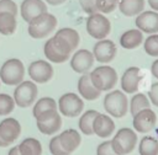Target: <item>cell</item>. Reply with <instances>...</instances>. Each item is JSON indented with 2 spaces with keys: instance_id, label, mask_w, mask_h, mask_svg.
<instances>
[{
  "instance_id": "6da1fadb",
  "label": "cell",
  "mask_w": 158,
  "mask_h": 155,
  "mask_svg": "<svg viewBox=\"0 0 158 155\" xmlns=\"http://www.w3.org/2000/svg\"><path fill=\"white\" fill-rule=\"evenodd\" d=\"M56 26H57L56 16L49 12H44L28 22L27 31L32 38L41 39V38L47 37L52 31H54Z\"/></svg>"
},
{
  "instance_id": "7a4b0ae2",
  "label": "cell",
  "mask_w": 158,
  "mask_h": 155,
  "mask_svg": "<svg viewBox=\"0 0 158 155\" xmlns=\"http://www.w3.org/2000/svg\"><path fill=\"white\" fill-rule=\"evenodd\" d=\"M89 75L94 86L100 91H109L114 89L117 82V73L109 65L98 66Z\"/></svg>"
},
{
  "instance_id": "3957f363",
  "label": "cell",
  "mask_w": 158,
  "mask_h": 155,
  "mask_svg": "<svg viewBox=\"0 0 158 155\" xmlns=\"http://www.w3.org/2000/svg\"><path fill=\"white\" fill-rule=\"evenodd\" d=\"M137 144V134L131 128H121L111 139V146L117 155L130 154Z\"/></svg>"
},
{
  "instance_id": "277c9868",
  "label": "cell",
  "mask_w": 158,
  "mask_h": 155,
  "mask_svg": "<svg viewBox=\"0 0 158 155\" xmlns=\"http://www.w3.org/2000/svg\"><path fill=\"white\" fill-rule=\"evenodd\" d=\"M104 108L110 116L115 118L123 117L128 111V101L126 95L120 90L109 92L104 98Z\"/></svg>"
},
{
  "instance_id": "5b68a950",
  "label": "cell",
  "mask_w": 158,
  "mask_h": 155,
  "mask_svg": "<svg viewBox=\"0 0 158 155\" xmlns=\"http://www.w3.org/2000/svg\"><path fill=\"white\" fill-rule=\"evenodd\" d=\"M23 75V64L16 58L7 59L0 68V81L6 85H19L20 82H22Z\"/></svg>"
},
{
  "instance_id": "8992f818",
  "label": "cell",
  "mask_w": 158,
  "mask_h": 155,
  "mask_svg": "<svg viewBox=\"0 0 158 155\" xmlns=\"http://www.w3.org/2000/svg\"><path fill=\"white\" fill-rule=\"evenodd\" d=\"M111 31V23L104 14L96 12L93 15H89L86 18V32L93 38L100 41L109 36Z\"/></svg>"
},
{
  "instance_id": "52a82bcc",
  "label": "cell",
  "mask_w": 158,
  "mask_h": 155,
  "mask_svg": "<svg viewBox=\"0 0 158 155\" xmlns=\"http://www.w3.org/2000/svg\"><path fill=\"white\" fill-rule=\"evenodd\" d=\"M37 97V86L33 81L26 80L20 82L14 91V100L19 107L31 106Z\"/></svg>"
},
{
  "instance_id": "ba28073f",
  "label": "cell",
  "mask_w": 158,
  "mask_h": 155,
  "mask_svg": "<svg viewBox=\"0 0 158 155\" xmlns=\"http://www.w3.org/2000/svg\"><path fill=\"white\" fill-rule=\"evenodd\" d=\"M57 105L59 112L65 117H77L84 108L83 100L74 92H67L62 95Z\"/></svg>"
},
{
  "instance_id": "9c48e42d",
  "label": "cell",
  "mask_w": 158,
  "mask_h": 155,
  "mask_svg": "<svg viewBox=\"0 0 158 155\" xmlns=\"http://www.w3.org/2000/svg\"><path fill=\"white\" fill-rule=\"evenodd\" d=\"M53 38L57 42V44L69 55L73 50L77 49V47L80 42L79 33L75 30L69 28V27H64V28H60L59 31H57L56 34L53 36Z\"/></svg>"
},
{
  "instance_id": "30bf717a",
  "label": "cell",
  "mask_w": 158,
  "mask_h": 155,
  "mask_svg": "<svg viewBox=\"0 0 158 155\" xmlns=\"http://www.w3.org/2000/svg\"><path fill=\"white\" fill-rule=\"evenodd\" d=\"M28 75L35 82L44 84L52 79L53 68L47 60H35L28 65Z\"/></svg>"
},
{
  "instance_id": "8fae6325",
  "label": "cell",
  "mask_w": 158,
  "mask_h": 155,
  "mask_svg": "<svg viewBox=\"0 0 158 155\" xmlns=\"http://www.w3.org/2000/svg\"><path fill=\"white\" fill-rule=\"evenodd\" d=\"M157 123V114L151 108H144L137 112L133 116V128L139 133H148L151 132Z\"/></svg>"
},
{
  "instance_id": "7c38bea8",
  "label": "cell",
  "mask_w": 158,
  "mask_h": 155,
  "mask_svg": "<svg viewBox=\"0 0 158 155\" xmlns=\"http://www.w3.org/2000/svg\"><path fill=\"white\" fill-rule=\"evenodd\" d=\"M116 44L110 39H100L94 44L93 55L94 59L100 63H110L116 55Z\"/></svg>"
},
{
  "instance_id": "4fadbf2b",
  "label": "cell",
  "mask_w": 158,
  "mask_h": 155,
  "mask_svg": "<svg viewBox=\"0 0 158 155\" xmlns=\"http://www.w3.org/2000/svg\"><path fill=\"white\" fill-rule=\"evenodd\" d=\"M94 64V55L88 49H79L77 50L72 59H70V66L75 73L86 74Z\"/></svg>"
},
{
  "instance_id": "5bb4252c",
  "label": "cell",
  "mask_w": 158,
  "mask_h": 155,
  "mask_svg": "<svg viewBox=\"0 0 158 155\" xmlns=\"http://www.w3.org/2000/svg\"><path fill=\"white\" fill-rule=\"evenodd\" d=\"M32 112L36 121H43L58 113V105L52 97H42L36 102Z\"/></svg>"
},
{
  "instance_id": "9a60e30c",
  "label": "cell",
  "mask_w": 158,
  "mask_h": 155,
  "mask_svg": "<svg viewBox=\"0 0 158 155\" xmlns=\"http://www.w3.org/2000/svg\"><path fill=\"white\" fill-rule=\"evenodd\" d=\"M137 28L144 33H158V11H142L135 21Z\"/></svg>"
},
{
  "instance_id": "2e32d148",
  "label": "cell",
  "mask_w": 158,
  "mask_h": 155,
  "mask_svg": "<svg viewBox=\"0 0 158 155\" xmlns=\"http://www.w3.org/2000/svg\"><path fill=\"white\" fill-rule=\"evenodd\" d=\"M141 79V69L137 66H130L123 71L121 76V89L126 93H133L138 90Z\"/></svg>"
},
{
  "instance_id": "e0dca14e",
  "label": "cell",
  "mask_w": 158,
  "mask_h": 155,
  "mask_svg": "<svg viewBox=\"0 0 158 155\" xmlns=\"http://www.w3.org/2000/svg\"><path fill=\"white\" fill-rule=\"evenodd\" d=\"M21 134L20 122L15 118H5L0 122V137L1 139L10 145L14 143Z\"/></svg>"
},
{
  "instance_id": "ac0fdd59",
  "label": "cell",
  "mask_w": 158,
  "mask_h": 155,
  "mask_svg": "<svg viewBox=\"0 0 158 155\" xmlns=\"http://www.w3.org/2000/svg\"><path fill=\"white\" fill-rule=\"evenodd\" d=\"M22 18L28 23L41 14L47 12V5L42 0H23L20 7Z\"/></svg>"
},
{
  "instance_id": "d6986e66",
  "label": "cell",
  "mask_w": 158,
  "mask_h": 155,
  "mask_svg": "<svg viewBox=\"0 0 158 155\" xmlns=\"http://www.w3.org/2000/svg\"><path fill=\"white\" fill-rule=\"evenodd\" d=\"M93 130L100 138H109L115 130V123L107 114L99 113L94 119Z\"/></svg>"
},
{
  "instance_id": "ffe728a7",
  "label": "cell",
  "mask_w": 158,
  "mask_h": 155,
  "mask_svg": "<svg viewBox=\"0 0 158 155\" xmlns=\"http://www.w3.org/2000/svg\"><path fill=\"white\" fill-rule=\"evenodd\" d=\"M44 50V55L49 62L53 63H64L65 60L69 59V54H67L54 41V38H49L43 47Z\"/></svg>"
},
{
  "instance_id": "44dd1931",
  "label": "cell",
  "mask_w": 158,
  "mask_h": 155,
  "mask_svg": "<svg viewBox=\"0 0 158 155\" xmlns=\"http://www.w3.org/2000/svg\"><path fill=\"white\" fill-rule=\"evenodd\" d=\"M78 91L80 93V96L84 98V100H88V101H94L96 100L99 96H100V90H98L94 84L91 82V79H90V75L86 73V74H83L78 81Z\"/></svg>"
},
{
  "instance_id": "7402d4cb",
  "label": "cell",
  "mask_w": 158,
  "mask_h": 155,
  "mask_svg": "<svg viewBox=\"0 0 158 155\" xmlns=\"http://www.w3.org/2000/svg\"><path fill=\"white\" fill-rule=\"evenodd\" d=\"M58 137H59V143H60L62 148L68 154L73 153L80 145V141H81L80 134L75 129H65Z\"/></svg>"
},
{
  "instance_id": "603a6c76",
  "label": "cell",
  "mask_w": 158,
  "mask_h": 155,
  "mask_svg": "<svg viewBox=\"0 0 158 155\" xmlns=\"http://www.w3.org/2000/svg\"><path fill=\"white\" fill-rule=\"evenodd\" d=\"M143 42V32L137 30L125 31L120 37V44L125 49H135Z\"/></svg>"
},
{
  "instance_id": "cb8c5ba5",
  "label": "cell",
  "mask_w": 158,
  "mask_h": 155,
  "mask_svg": "<svg viewBox=\"0 0 158 155\" xmlns=\"http://www.w3.org/2000/svg\"><path fill=\"white\" fill-rule=\"evenodd\" d=\"M144 0H120L118 9L122 15L127 17L137 16L142 11H144Z\"/></svg>"
},
{
  "instance_id": "d4e9b609",
  "label": "cell",
  "mask_w": 158,
  "mask_h": 155,
  "mask_svg": "<svg viewBox=\"0 0 158 155\" xmlns=\"http://www.w3.org/2000/svg\"><path fill=\"white\" fill-rule=\"evenodd\" d=\"M62 127V118L59 116V112L56 113L54 116L47 118V119H43V121H37V128L41 133L46 134V135H49V134H53L56 132H58Z\"/></svg>"
},
{
  "instance_id": "484cf974",
  "label": "cell",
  "mask_w": 158,
  "mask_h": 155,
  "mask_svg": "<svg viewBox=\"0 0 158 155\" xmlns=\"http://www.w3.org/2000/svg\"><path fill=\"white\" fill-rule=\"evenodd\" d=\"M21 155H42V145L35 138H26L19 144Z\"/></svg>"
},
{
  "instance_id": "4316f807",
  "label": "cell",
  "mask_w": 158,
  "mask_h": 155,
  "mask_svg": "<svg viewBox=\"0 0 158 155\" xmlns=\"http://www.w3.org/2000/svg\"><path fill=\"white\" fill-rule=\"evenodd\" d=\"M16 15L11 12H0V33L10 36L16 30Z\"/></svg>"
},
{
  "instance_id": "83f0119b",
  "label": "cell",
  "mask_w": 158,
  "mask_h": 155,
  "mask_svg": "<svg viewBox=\"0 0 158 155\" xmlns=\"http://www.w3.org/2000/svg\"><path fill=\"white\" fill-rule=\"evenodd\" d=\"M99 114L98 111L95 109H89L86 111L80 118H79V129L86 134V135H91L94 134V130H93V124H94V119L95 117Z\"/></svg>"
},
{
  "instance_id": "f1b7e54d",
  "label": "cell",
  "mask_w": 158,
  "mask_h": 155,
  "mask_svg": "<svg viewBox=\"0 0 158 155\" xmlns=\"http://www.w3.org/2000/svg\"><path fill=\"white\" fill-rule=\"evenodd\" d=\"M139 155H158V140L153 137H143L138 145Z\"/></svg>"
},
{
  "instance_id": "f546056e",
  "label": "cell",
  "mask_w": 158,
  "mask_h": 155,
  "mask_svg": "<svg viewBox=\"0 0 158 155\" xmlns=\"http://www.w3.org/2000/svg\"><path fill=\"white\" fill-rule=\"evenodd\" d=\"M149 106H151V101H149V98L144 93H136L131 98V102H130V112H131V114L133 117L141 109L149 108Z\"/></svg>"
},
{
  "instance_id": "4dcf8cb0",
  "label": "cell",
  "mask_w": 158,
  "mask_h": 155,
  "mask_svg": "<svg viewBox=\"0 0 158 155\" xmlns=\"http://www.w3.org/2000/svg\"><path fill=\"white\" fill-rule=\"evenodd\" d=\"M144 52L151 57H158V33L149 34L143 42Z\"/></svg>"
},
{
  "instance_id": "1f68e13d",
  "label": "cell",
  "mask_w": 158,
  "mask_h": 155,
  "mask_svg": "<svg viewBox=\"0 0 158 155\" xmlns=\"http://www.w3.org/2000/svg\"><path fill=\"white\" fill-rule=\"evenodd\" d=\"M15 100L7 93H0V116H6L14 111Z\"/></svg>"
},
{
  "instance_id": "d6a6232c",
  "label": "cell",
  "mask_w": 158,
  "mask_h": 155,
  "mask_svg": "<svg viewBox=\"0 0 158 155\" xmlns=\"http://www.w3.org/2000/svg\"><path fill=\"white\" fill-rule=\"evenodd\" d=\"M120 0H96V7L100 14H110L118 6Z\"/></svg>"
},
{
  "instance_id": "836d02e7",
  "label": "cell",
  "mask_w": 158,
  "mask_h": 155,
  "mask_svg": "<svg viewBox=\"0 0 158 155\" xmlns=\"http://www.w3.org/2000/svg\"><path fill=\"white\" fill-rule=\"evenodd\" d=\"M49 151L52 155H69L60 145L59 143V137H53L49 141Z\"/></svg>"
},
{
  "instance_id": "e575fe53",
  "label": "cell",
  "mask_w": 158,
  "mask_h": 155,
  "mask_svg": "<svg viewBox=\"0 0 158 155\" xmlns=\"http://www.w3.org/2000/svg\"><path fill=\"white\" fill-rule=\"evenodd\" d=\"M79 4L83 9V11L88 15H93L99 12L96 7V0H79Z\"/></svg>"
},
{
  "instance_id": "d590c367",
  "label": "cell",
  "mask_w": 158,
  "mask_h": 155,
  "mask_svg": "<svg viewBox=\"0 0 158 155\" xmlns=\"http://www.w3.org/2000/svg\"><path fill=\"white\" fill-rule=\"evenodd\" d=\"M96 155H117L112 146H111V140H105L99 146L96 148Z\"/></svg>"
},
{
  "instance_id": "8d00e7d4",
  "label": "cell",
  "mask_w": 158,
  "mask_h": 155,
  "mask_svg": "<svg viewBox=\"0 0 158 155\" xmlns=\"http://www.w3.org/2000/svg\"><path fill=\"white\" fill-rule=\"evenodd\" d=\"M0 12H11L17 14V5L12 0H0Z\"/></svg>"
},
{
  "instance_id": "74e56055",
  "label": "cell",
  "mask_w": 158,
  "mask_h": 155,
  "mask_svg": "<svg viewBox=\"0 0 158 155\" xmlns=\"http://www.w3.org/2000/svg\"><path fill=\"white\" fill-rule=\"evenodd\" d=\"M148 98L151 103H153L156 107H158V82L152 84L149 91H148Z\"/></svg>"
},
{
  "instance_id": "f35d334b",
  "label": "cell",
  "mask_w": 158,
  "mask_h": 155,
  "mask_svg": "<svg viewBox=\"0 0 158 155\" xmlns=\"http://www.w3.org/2000/svg\"><path fill=\"white\" fill-rule=\"evenodd\" d=\"M151 73L152 75L158 80V59H156L151 65Z\"/></svg>"
},
{
  "instance_id": "ab89813d",
  "label": "cell",
  "mask_w": 158,
  "mask_h": 155,
  "mask_svg": "<svg viewBox=\"0 0 158 155\" xmlns=\"http://www.w3.org/2000/svg\"><path fill=\"white\" fill-rule=\"evenodd\" d=\"M153 11H158V0H147Z\"/></svg>"
},
{
  "instance_id": "60d3db41",
  "label": "cell",
  "mask_w": 158,
  "mask_h": 155,
  "mask_svg": "<svg viewBox=\"0 0 158 155\" xmlns=\"http://www.w3.org/2000/svg\"><path fill=\"white\" fill-rule=\"evenodd\" d=\"M7 155H21L20 149H19V145H16V146H14L12 149H10V151H9Z\"/></svg>"
},
{
  "instance_id": "b9f144b4",
  "label": "cell",
  "mask_w": 158,
  "mask_h": 155,
  "mask_svg": "<svg viewBox=\"0 0 158 155\" xmlns=\"http://www.w3.org/2000/svg\"><path fill=\"white\" fill-rule=\"evenodd\" d=\"M47 4H49V5H53V6H56V5H60V4H63L64 1H67V0H44Z\"/></svg>"
},
{
  "instance_id": "7bdbcfd3",
  "label": "cell",
  "mask_w": 158,
  "mask_h": 155,
  "mask_svg": "<svg viewBox=\"0 0 158 155\" xmlns=\"http://www.w3.org/2000/svg\"><path fill=\"white\" fill-rule=\"evenodd\" d=\"M0 146H1V148H5V146H9V145H7V144H6V143H5V141H4L2 139H1V137H0Z\"/></svg>"
}]
</instances>
